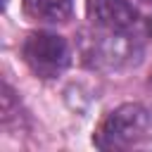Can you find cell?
I'll return each mask as SVG.
<instances>
[{
    "label": "cell",
    "mask_w": 152,
    "mask_h": 152,
    "mask_svg": "<svg viewBox=\"0 0 152 152\" xmlns=\"http://www.w3.org/2000/svg\"><path fill=\"white\" fill-rule=\"evenodd\" d=\"M83 59L93 69H121L138 59V45L128 31H104L100 28L83 40Z\"/></svg>",
    "instance_id": "obj_2"
},
{
    "label": "cell",
    "mask_w": 152,
    "mask_h": 152,
    "mask_svg": "<svg viewBox=\"0 0 152 152\" xmlns=\"http://www.w3.org/2000/svg\"><path fill=\"white\" fill-rule=\"evenodd\" d=\"M21 57L38 78H57L69 64V45L57 33L36 31L26 36Z\"/></svg>",
    "instance_id": "obj_3"
},
{
    "label": "cell",
    "mask_w": 152,
    "mask_h": 152,
    "mask_svg": "<svg viewBox=\"0 0 152 152\" xmlns=\"http://www.w3.org/2000/svg\"><path fill=\"white\" fill-rule=\"evenodd\" d=\"M88 19L104 31H131L138 21V12L128 0H88Z\"/></svg>",
    "instance_id": "obj_4"
},
{
    "label": "cell",
    "mask_w": 152,
    "mask_h": 152,
    "mask_svg": "<svg viewBox=\"0 0 152 152\" xmlns=\"http://www.w3.org/2000/svg\"><path fill=\"white\" fill-rule=\"evenodd\" d=\"M150 86H152V71H150Z\"/></svg>",
    "instance_id": "obj_6"
},
{
    "label": "cell",
    "mask_w": 152,
    "mask_h": 152,
    "mask_svg": "<svg viewBox=\"0 0 152 152\" xmlns=\"http://www.w3.org/2000/svg\"><path fill=\"white\" fill-rule=\"evenodd\" d=\"M24 14L38 24H64L71 19V0H21Z\"/></svg>",
    "instance_id": "obj_5"
},
{
    "label": "cell",
    "mask_w": 152,
    "mask_h": 152,
    "mask_svg": "<svg viewBox=\"0 0 152 152\" xmlns=\"http://www.w3.org/2000/svg\"><path fill=\"white\" fill-rule=\"evenodd\" d=\"M150 126H152L150 112L138 102H126L104 116V121L93 135V142L100 150H126L140 142L147 135Z\"/></svg>",
    "instance_id": "obj_1"
}]
</instances>
